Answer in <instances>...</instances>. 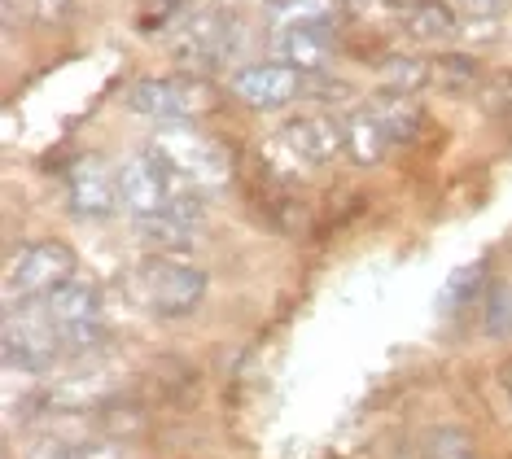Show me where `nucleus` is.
I'll return each mask as SVG.
<instances>
[{
    "label": "nucleus",
    "instance_id": "14",
    "mask_svg": "<svg viewBox=\"0 0 512 459\" xmlns=\"http://www.w3.org/2000/svg\"><path fill=\"white\" fill-rule=\"evenodd\" d=\"M276 44H281V62L320 75L333 57V27H294L276 35Z\"/></svg>",
    "mask_w": 512,
    "mask_h": 459
},
{
    "label": "nucleus",
    "instance_id": "3",
    "mask_svg": "<svg viewBox=\"0 0 512 459\" xmlns=\"http://www.w3.org/2000/svg\"><path fill=\"white\" fill-rule=\"evenodd\" d=\"M149 149H154L184 184L202 188V193L228 184V171H232L228 149L197 123H162L154 132V140H149Z\"/></svg>",
    "mask_w": 512,
    "mask_h": 459
},
{
    "label": "nucleus",
    "instance_id": "5",
    "mask_svg": "<svg viewBox=\"0 0 512 459\" xmlns=\"http://www.w3.org/2000/svg\"><path fill=\"white\" fill-rule=\"evenodd\" d=\"M346 149V127L324 119V114H302L276 127V136L267 140V167L281 175H307L320 171L324 162H333Z\"/></svg>",
    "mask_w": 512,
    "mask_h": 459
},
{
    "label": "nucleus",
    "instance_id": "7",
    "mask_svg": "<svg viewBox=\"0 0 512 459\" xmlns=\"http://www.w3.org/2000/svg\"><path fill=\"white\" fill-rule=\"evenodd\" d=\"M114 171H119V202H123L127 215H136V219L167 215V210L184 197V188H180L184 180L158 158L154 149L127 153Z\"/></svg>",
    "mask_w": 512,
    "mask_h": 459
},
{
    "label": "nucleus",
    "instance_id": "20",
    "mask_svg": "<svg viewBox=\"0 0 512 459\" xmlns=\"http://www.w3.org/2000/svg\"><path fill=\"white\" fill-rule=\"evenodd\" d=\"M486 105H491V114H499L508 127H512V70H499L491 79V88H486Z\"/></svg>",
    "mask_w": 512,
    "mask_h": 459
},
{
    "label": "nucleus",
    "instance_id": "15",
    "mask_svg": "<svg viewBox=\"0 0 512 459\" xmlns=\"http://www.w3.org/2000/svg\"><path fill=\"white\" fill-rule=\"evenodd\" d=\"M337 18V0H276L267 5V27L294 31V27H333Z\"/></svg>",
    "mask_w": 512,
    "mask_h": 459
},
{
    "label": "nucleus",
    "instance_id": "8",
    "mask_svg": "<svg viewBox=\"0 0 512 459\" xmlns=\"http://www.w3.org/2000/svg\"><path fill=\"white\" fill-rule=\"evenodd\" d=\"M0 350H5L9 372H49L53 363L66 355L44 302L40 306H5V337H0Z\"/></svg>",
    "mask_w": 512,
    "mask_h": 459
},
{
    "label": "nucleus",
    "instance_id": "16",
    "mask_svg": "<svg viewBox=\"0 0 512 459\" xmlns=\"http://www.w3.org/2000/svg\"><path fill=\"white\" fill-rule=\"evenodd\" d=\"M403 31L412 40H447L456 31V9L447 0H412L403 9Z\"/></svg>",
    "mask_w": 512,
    "mask_h": 459
},
{
    "label": "nucleus",
    "instance_id": "21",
    "mask_svg": "<svg viewBox=\"0 0 512 459\" xmlns=\"http://www.w3.org/2000/svg\"><path fill=\"white\" fill-rule=\"evenodd\" d=\"M434 75H442L451 88H469V84H477V79H482L469 57H447L442 66H434Z\"/></svg>",
    "mask_w": 512,
    "mask_h": 459
},
{
    "label": "nucleus",
    "instance_id": "19",
    "mask_svg": "<svg viewBox=\"0 0 512 459\" xmlns=\"http://www.w3.org/2000/svg\"><path fill=\"white\" fill-rule=\"evenodd\" d=\"M421 455L425 459H477L473 455V442L464 438L460 429H434V433H425Z\"/></svg>",
    "mask_w": 512,
    "mask_h": 459
},
{
    "label": "nucleus",
    "instance_id": "12",
    "mask_svg": "<svg viewBox=\"0 0 512 459\" xmlns=\"http://www.w3.org/2000/svg\"><path fill=\"white\" fill-rule=\"evenodd\" d=\"M141 228H145L141 237L154 245L158 254H184L197 241V232H202V215H197V206L189 202V197H180V202L171 206L167 215L141 219Z\"/></svg>",
    "mask_w": 512,
    "mask_h": 459
},
{
    "label": "nucleus",
    "instance_id": "4",
    "mask_svg": "<svg viewBox=\"0 0 512 459\" xmlns=\"http://www.w3.org/2000/svg\"><path fill=\"white\" fill-rule=\"evenodd\" d=\"M412 123H416V110L407 97H386L359 105V110L346 119V153L359 162V167H377V162H386L394 149L403 145V140H412Z\"/></svg>",
    "mask_w": 512,
    "mask_h": 459
},
{
    "label": "nucleus",
    "instance_id": "22",
    "mask_svg": "<svg viewBox=\"0 0 512 459\" xmlns=\"http://www.w3.org/2000/svg\"><path fill=\"white\" fill-rule=\"evenodd\" d=\"M27 459H79V446H71V442H57V438H49V442L31 446V455H27Z\"/></svg>",
    "mask_w": 512,
    "mask_h": 459
},
{
    "label": "nucleus",
    "instance_id": "17",
    "mask_svg": "<svg viewBox=\"0 0 512 459\" xmlns=\"http://www.w3.org/2000/svg\"><path fill=\"white\" fill-rule=\"evenodd\" d=\"M482 285H486V267L482 263L460 267V272L442 285V311H460V306H469V302H482L486 298Z\"/></svg>",
    "mask_w": 512,
    "mask_h": 459
},
{
    "label": "nucleus",
    "instance_id": "2",
    "mask_svg": "<svg viewBox=\"0 0 512 459\" xmlns=\"http://www.w3.org/2000/svg\"><path fill=\"white\" fill-rule=\"evenodd\" d=\"M79 276V258L62 241H31L5 263V306H40Z\"/></svg>",
    "mask_w": 512,
    "mask_h": 459
},
{
    "label": "nucleus",
    "instance_id": "23",
    "mask_svg": "<svg viewBox=\"0 0 512 459\" xmlns=\"http://www.w3.org/2000/svg\"><path fill=\"white\" fill-rule=\"evenodd\" d=\"M499 381H504V394L512 398V359L504 363V368H499Z\"/></svg>",
    "mask_w": 512,
    "mask_h": 459
},
{
    "label": "nucleus",
    "instance_id": "13",
    "mask_svg": "<svg viewBox=\"0 0 512 459\" xmlns=\"http://www.w3.org/2000/svg\"><path fill=\"white\" fill-rule=\"evenodd\" d=\"M232 49V27L228 22H219V18H197L189 22V31L176 40V57L184 66H215V62H224Z\"/></svg>",
    "mask_w": 512,
    "mask_h": 459
},
{
    "label": "nucleus",
    "instance_id": "1",
    "mask_svg": "<svg viewBox=\"0 0 512 459\" xmlns=\"http://www.w3.org/2000/svg\"><path fill=\"white\" fill-rule=\"evenodd\" d=\"M211 280L180 254H149L127 272V293L158 320H184L206 302Z\"/></svg>",
    "mask_w": 512,
    "mask_h": 459
},
{
    "label": "nucleus",
    "instance_id": "9",
    "mask_svg": "<svg viewBox=\"0 0 512 459\" xmlns=\"http://www.w3.org/2000/svg\"><path fill=\"white\" fill-rule=\"evenodd\" d=\"M44 311H49L66 355H88V350H97L101 333H106V328H101V289L97 285L75 276L71 285L57 289L53 298L44 302Z\"/></svg>",
    "mask_w": 512,
    "mask_h": 459
},
{
    "label": "nucleus",
    "instance_id": "18",
    "mask_svg": "<svg viewBox=\"0 0 512 459\" xmlns=\"http://www.w3.org/2000/svg\"><path fill=\"white\" fill-rule=\"evenodd\" d=\"M482 324H486V333H491L495 341L512 337V280L486 289V298H482Z\"/></svg>",
    "mask_w": 512,
    "mask_h": 459
},
{
    "label": "nucleus",
    "instance_id": "11",
    "mask_svg": "<svg viewBox=\"0 0 512 459\" xmlns=\"http://www.w3.org/2000/svg\"><path fill=\"white\" fill-rule=\"evenodd\" d=\"M66 202L79 219H106L114 215L119 202V171H110L101 158H75L66 171Z\"/></svg>",
    "mask_w": 512,
    "mask_h": 459
},
{
    "label": "nucleus",
    "instance_id": "6",
    "mask_svg": "<svg viewBox=\"0 0 512 459\" xmlns=\"http://www.w3.org/2000/svg\"><path fill=\"white\" fill-rule=\"evenodd\" d=\"M215 105V92L202 75H149L127 88V110L158 123H193Z\"/></svg>",
    "mask_w": 512,
    "mask_h": 459
},
{
    "label": "nucleus",
    "instance_id": "10",
    "mask_svg": "<svg viewBox=\"0 0 512 459\" xmlns=\"http://www.w3.org/2000/svg\"><path fill=\"white\" fill-rule=\"evenodd\" d=\"M311 84H316V75L289 62H254L232 75V97L250 110H285L298 97H307Z\"/></svg>",
    "mask_w": 512,
    "mask_h": 459
}]
</instances>
